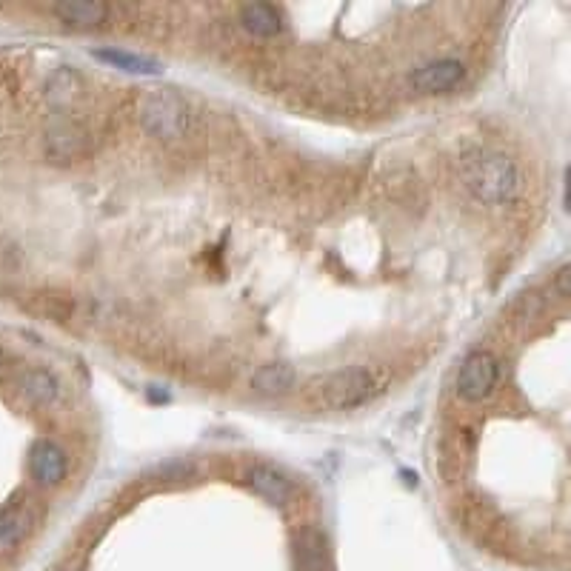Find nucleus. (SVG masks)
<instances>
[{
  "label": "nucleus",
  "mask_w": 571,
  "mask_h": 571,
  "mask_svg": "<svg viewBox=\"0 0 571 571\" xmlns=\"http://www.w3.org/2000/svg\"><path fill=\"white\" fill-rule=\"evenodd\" d=\"M52 15L66 26L92 29V26H103L112 15V9L106 3H92V0H66V3L52 6Z\"/></svg>",
  "instance_id": "10"
},
{
  "label": "nucleus",
  "mask_w": 571,
  "mask_h": 571,
  "mask_svg": "<svg viewBox=\"0 0 571 571\" xmlns=\"http://www.w3.org/2000/svg\"><path fill=\"white\" fill-rule=\"evenodd\" d=\"M140 120L152 138L175 140L186 132L189 106L172 89H149L143 103H140Z\"/></svg>",
  "instance_id": "3"
},
{
  "label": "nucleus",
  "mask_w": 571,
  "mask_h": 571,
  "mask_svg": "<svg viewBox=\"0 0 571 571\" xmlns=\"http://www.w3.org/2000/svg\"><path fill=\"white\" fill-rule=\"evenodd\" d=\"M497 383H500V360L486 349H477L463 357L454 377V392L466 403H483L492 397Z\"/></svg>",
  "instance_id": "4"
},
{
  "label": "nucleus",
  "mask_w": 571,
  "mask_h": 571,
  "mask_svg": "<svg viewBox=\"0 0 571 571\" xmlns=\"http://www.w3.org/2000/svg\"><path fill=\"white\" fill-rule=\"evenodd\" d=\"M3 372H6V355L0 352V375H3Z\"/></svg>",
  "instance_id": "16"
},
{
  "label": "nucleus",
  "mask_w": 571,
  "mask_h": 571,
  "mask_svg": "<svg viewBox=\"0 0 571 571\" xmlns=\"http://www.w3.org/2000/svg\"><path fill=\"white\" fill-rule=\"evenodd\" d=\"M295 569L297 571H332L329 540L317 526H303L295 537Z\"/></svg>",
  "instance_id": "9"
},
{
  "label": "nucleus",
  "mask_w": 571,
  "mask_h": 571,
  "mask_svg": "<svg viewBox=\"0 0 571 571\" xmlns=\"http://www.w3.org/2000/svg\"><path fill=\"white\" fill-rule=\"evenodd\" d=\"M18 392L23 394L29 403H35V406H52V403L58 400L60 386L58 380L49 375V372L29 369V372H23V375L18 377Z\"/></svg>",
  "instance_id": "12"
},
{
  "label": "nucleus",
  "mask_w": 571,
  "mask_h": 571,
  "mask_svg": "<svg viewBox=\"0 0 571 571\" xmlns=\"http://www.w3.org/2000/svg\"><path fill=\"white\" fill-rule=\"evenodd\" d=\"M460 183L477 203L506 206L523 192V172L503 152L474 149L460 160Z\"/></svg>",
  "instance_id": "1"
},
{
  "label": "nucleus",
  "mask_w": 571,
  "mask_h": 571,
  "mask_svg": "<svg viewBox=\"0 0 571 571\" xmlns=\"http://www.w3.org/2000/svg\"><path fill=\"white\" fill-rule=\"evenodd\" d=\"M240 23L263 38H272L280 32V12L275 6H266V3H249L240 9Z\"/></svg>",
  "instance_id": "14"
},
{
  "label": "nucleus",
  "mask_w": 571,
  "mask_h": 571,
  "mask_svg": "<svg viewBox=\"0 0 571 571\" xmlns=\"http://www.w3.org/2000/svg\"><path fill=\"white\" fill-rule=\"evenodd\" d=\"M100 60L118 66V69H126V72H140V75H152L158 72V63L143 55H132V52H115V49H106V52H98Z\"/></svg>",
  "instance_id": "15"
},
{
  "label": "nucleus",
  "mask_w": 571,
  "mask_h": 571,
  "mask_svg": "<svg viewBox=\"0 0 571 571\" xmlns=\"http://www.w3.org/2000/svg\"><path fill=\"white\" fill-rule=\"evenodd\" d=\"M392 386V372L386 366H352L337 375L326 377L309 392V400L317 409L329 412H352Z\"/></svg>",
  "instance_id": "2"
},
{
  "label": "nucleus",
  "mask_w": 571,
  "mask_h": 571,
  "mask_svg": "<svg viewBox=\"0 0 571 571\" xmlns=\"http://www.w3.org/2000/svg\"><path fill=\"white\" fill-rule=\"evenodd\" d=\"M32 529V514L23 506H6L0 509V552H12L26 540Z\"/></svg>",
  "instance_id": "13"
},
{
  "label": "nucleus",
  "mask_w": 571,
  "mask_h": 571,
  "mask_svg": "<svg viewBox=\"0 0 571 571\" xmlns=\"http://www.w3.org/2000/svg\"><path fill=\"white\" fill-rule=\"evenodd\" d=\"M92 152V132L80 120H55L46 132V155L58 163L86 158Z\"/></svg>",
  "instance_id": "5"
},
{
  "label": "nucleus",
  "mask_w": 571,
  "mask_h": 571,
  "mask_svg": "<svg viewBox=\"0 0 571 571\" xmlns=\"http://www.w3.org/2000/svg\"><path fill=\"white\" fill-rule=\"evenodd\" d=\"M297 386V372L286 363H266L252 375V389L263 397H283Z\"/></svg>",
  "instance_id": "11"
},
{
  "label": "nucleus",
  "mask_w": 571,
  "mask_h": 571,
  "mask_svg": "<svg viewBox=\"0 0 571 571\" xmlns=\"http://www.w3.org/2000/svg\"><path fill=\"white\" fill-rule=\"evenodd\" d=\"M29 472L40 486H60L66 480V472H69L66 452L52 440H38L29 452Z\"/></svg>",
  "instance_id": "8"
},
{
  "label": "nucleus",
  "mask_w": 571,
  "mask_h": 571,
  "mask_svg": "<svg viewBox=\"0 0 571 571\" xmlns=\"http://www.w3.org/2000/svg\"><path fill=\"white\" fill-rule=\"evenodd\" d=\"M463 78H466V66L460 60L440 58L417 66L409 83L420 95H446V92L457 89L463 83Z\"/></svg>",
  "instance_id": "6"
},
{
  "label": "nucleus",
  "mask_w": 571,
  "mask_h": 571,
  "mask_svg": "<svg viewBox=\"0 0 571 571\" xmlns=\"http://www.w3.org/2000/svg\"><path fill=\"white\" fill-rule=\"evenodd\" d=\"M243 477H246V486H249L257 497H263L266 503H272L277 509L292 506V500H295V483L280 472V469H275V466H269V463H252Z\"/></svg>",
  "instance_id": "7"
}]
</instances>
